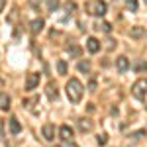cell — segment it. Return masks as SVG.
<instances>
[{"instance_id": "1", "label": "cell", "mask_w": 147, "mask_h": 147, "mask_svg": "<svg viewBox=\"0 0 147 147\" xmlns=\"http://www.w3.org/2000/svg\"><path fill=\"white\" fill-rule=\"evenodd\" d=\"M65 92H67V98L71 102H80L82 98V94H84V86H82V82L79 79H69L67 84H65Z\"/></svg>"}, {"instance_id": "2", "label": "cell", "mask_w": 147, "mask_h": 147, "mask_svg": "<svg viewBox=\"0 0 147 147\" xmlns=\"http://www.w3.org/2000/svg\"><path fill=\"white\" fill-rule=\"evenodd\" d=\"M131 94L137 100H143L147 96V79H137L134 82V86H131Z\"/></svg>"}, {"instance_id": "3", "label": "cell", "mask_w": 147, "mask_h": 147, "mask_svg": "<svg viewBox=\"0 0 147 147\" xmlns=\"http://www.w3.org/2000/svg\"><path fill=\"white\" fill-rule=\"evenodd\" d=\"M106 10H108V6H106L104 0H94V2L88 4V12L94 14V16H100V18H102V16L106 14Z\"/></svg>"}, {"instance_id": "4", "label": "cell", "mask_w": 147, "mask_h": 147, "mask_svg": "<svg viewBox=\"0 0 147 147\" xmlns=\"http://www.w3.org/2000/svg\"><path fill=\"white\" fill-rule=\"evenodd\" d=\"M37 84H39V75L30 73L28 79H26V90H34V88H37Z\"/></svg>"}, {"instance_id": "5", "label": "cell", "mask_w": 147, "mask_h": 147, "mask_svg": "<svg viewBox=\"0 0 147 147\" xmlns=\"http://www.w3.org/2000/svg\"><path fill=\"white\" fill-rule=\"evenodd\" d=\"M116 69L120 71V73H125L127 69H129V59L125 55H120L118 59H116Z\"/></svg>"}, {"instance_id": "6", "label": "cell", "mask_w": 147, "mask_h": 147, "mask_svg": "<svg viewBox=\"0 0 147 147\" xmlns=\"http://www.w3.org/2000/svg\"><path fill=\"white\" fill-rule=\"evenodd\" d=\"M41 134H43V137H45L47 141H53V137H55V125L45 124L43 127H41Z\"/></svg>"}, {"instance_id": "7", "label": "cell", "mask_w": 147, "mask_h": 147, "mask_svg": "<svg viewBox=\"0 0 147 147\" xmlns=\"http://www.w3.org/2000/svg\"><path fill=\"white\" fill-rule=\"evenodd\" d=\"M59 137H61V139H65V141H71V137H73V127H71V125H61V127H59Z\"/></svg>"}, {"instance_id": "8", "label": "cell", "mask_w": 147, "mask_h": 147, "mask_svg": "<svg viewBox=\"0 0 147 147\" xmlns=\"http://www.w3.org/2000/svg\"><path fill=\"white\" fill-rule=\"evenodd\" d=\"M86 49H88L90 53H98V51H100V41H98L96 37H88V39H86Z\"/></svg>"}, {"instance_id": "9", "label": "cell", "mask_w": 147, "mask_h": 147, "mask_svg": "<svg viewBox=\"0 0 147 147\" xmlns=\"http://www.w3.org/2000/svg\"><path fill=\"white\" fill-rule=\"evenodd\" d=\"M43 26H45V22H43L41 18H35V20H32V24H30V30H32V34H39V32L43 30Z\"/></svg>"}, {"instance_id": "10", "label": "cell", "mask_w": 147, "mask_h": 147, "mask_svg": "<svg viewBox=\"0 0 147 147\" xmlns=\"http://www.w3.org/2000/svg\"><path fill=\"white\" fill-rule=\"evenodd\" d=\"M8 127H10V131L14 136H18V134L22 131V124L18 122V118H10V120H8Z\"/></svg>"}, {"instance_id": "11", "label": "cell", "mask_w": 147, "mask_h": 147, "mask_svg": "<svg viewBox=\"0 0 147 147\" xmlns=\"http://www.w3.org/2000/svg\"><path fill=\"white\" fill-rule=\"evenodd\" d=\"M0 110H10V96L6 92H0Z\"/></svg>"}, {"instance_id": "12", "label": "cell", "mask_w": 147, "mask_h": 147, "mask_svg": "<svg viewBox=\"0 0 147 147\" xmlns=\"http://www.w3.org/2000/svg\"><path fill=\"white\" fill-rule=\"evenodd\" d=\"M79 129H80V131H90V129H92V122H90V120H86V118H80V120H79Z\"/></svg>"}, {"instance_id": "13", "label": "cell", "mask_w": 147, "mask_h": 147, "mask_svg": "<svg viewBox=\"0 0 147 147\" xmlns=\"http://www.w3.org/2000/svg\"><path fill=\"white\" fill-rule=\"evenodd\" d=\"M143 35H145V30H143V28H139V26L131 28V37H134V39H141Z\"/></svg>"}, {"instance_id": "14", "label": "cell", "mask_w": 147, "mask_h": 147, "mask_svg": "<svg viewBox=\"0 0 147 147\" xmlns=\"http://www.w3.org/2000/svg\"><path fill=\"white\" fill-rule=\"evenodd\" d=\"M47 96H49L51 100H57L59 92H57V86H55V84H49V86H47Z\"/></svg>"}, {"instance_id": "15", "label": "cell", "mask_w": 147, "mask_h": 147, "mask_svg": "<svg viewBox=\"0 0 147 147\" xmlns=\"http://www.w3.org/2000/svg\"><path fill=\"white\" fill-rule=\"evenodd\" d=\"M57 71H59V75H67L69 67H67V63H65L63 59H59V61H57Z\"/></svg>"}, {"instance_id": "16", "label": "cell", "mask_w": 147, "mask_h": 147, "mask_svg": "<svg viewBox=\"0 0 147 147\" xmlns=\"http://www.w3.org/2000/svg\"><path fill=\"white\" fill-rule=\"evenodd\" d=\"M79 71L80 73H90V61H80L79 63Z\"/></svg>"}, {"instance_id": "17", "label": "cell", "mask_w": 147, "mask_h": 147, "mask_svg": "<svg viewBox=\"0 0 147 147\" xmlns=\"http://www.w3.org/2000/svg\"><path fill=\"white\" fill-rule=\"evenodd\" d=\"M59 8V0H47V10L49 12H55Z\"/></svg>"}, {"instance_id": "18", "label": "cell", "mask_w": 147, "mask_h": 147, "mask_svg": "<svg viewBox=\"0 0 147 147\" xmlns=\"http://www.w3.org/2000/svg\"><path fill=\"white\" fill-rule=\"evenodd\" d=\"M125 6H127V10L136 12L137 10V0H125Z\"/></svg>"}, {"instance_id": "19", "label": "cell", "mask_w": 147, "mask_h": 147, "mask_svg": "<svg viewBox=\"0 0 147 147\" xmlns=\"http://www.w3.org/2000/svg\"><path fill=\"white\" fill-rule=\"evenodd\" d=\"M96 141H98V145H106V143H108V136H106V134H102V136L96 137Z\"/></svg>"}, {"instance_id": "20", "label": "cell", "mask_w": 147, "mask_h": 147, "mask_svg": "<svg viewBox=\"0 0 147 147\" xmlns=\"http://www.w3.org/2000/svg\"><path fill=\"white\" fill-rule=\"evenodd\" d=\"M65 10H67L69 14L75 12V10H77V4H75V2H67V4H65Z\"/></svg>"}, {"instance_id": "21", "label": "cell", "mask_w": 147, "mask_h": 147, "mask_svg": "<svg viewBox=\"0 0 147 147\" xmlns=\"http://www.w3.org/2000/svg\"><path fill=\"white\" fill-rule=\"evenodd\" d=\"M67 51L71 53V55H79V53H80V49H79V47H75V45H73V47H67Z\"/></svg>"}, {"instance_id": "22", "label": "cell", "mask_w": 147, "mask_h": 147, "mask_svg": "<svg viewBox=\"0 0 147 147\" xmlns=\"http://www.w3.org/2000/svg\"><path fill=\"white\" fill-rule=\"evenodd\" d=\"M100 28H102V32H106V34H110V30H112V26H110L108 22H104V24L100 26Z\"/></svg>"}, {"instance_id": "23", "label": "cell", "mask_w": 147, "mask_h": 147, "mask_svg": "<svg viewBox=\"0 0 147 147\" xmlns=\"http://www.w3.org/2000/svg\"><path fill=\"white\" fill-rule=\"evenodd\" d=\"M136 69H137V71H145V69H147V65H145V63H141V61H139V63L136 65Z\"/></svg>"}, {"instance_id": "24", "label": "cell", "mask_w": 147, "mask_h": 147, "mask_svg": "<svg viewBox=\"0 0 147 147\" xmlns=\"http://www.w3.org/2000/svg\"><path fill=\"white\" fill-rule=\"evenodd\" d=\"M4 8H6V0H0V12L4 10Z\"/></svg>"}, {"instance_id": "25", "label": "cell", "mask_w": 147, "mask_h": 147, "mask_svg": "<svg viewBox=\"0 0 147 147\" xmlns=\"http://www.w3.org/2000/svg\"><path fill=\"white\" fill-rule=\"evenodd\" d=\"M141 136H143V131H137V134H134V139H139Z\"/></svg>"}, {"instance_id": "26", "label": "cell", "mask_w": 147, "mask_h": 147, "mask_svg": "<svg viewBox=\"0 0 147 147\" xmlns=\"http://www.w3.org/2000/svg\"><path fill=\"white\" fill-rule=\"evenodd\" d=\"M67 147H79V145H77L75 141H67Z\"/></svg>"}, {"instance_id": "27", "label": "cell", "mask_w": 147, "mask_h": 147, "mask_svg": "<svg viewBox=\"0 0 147 147\" xmlns=\"http://www.w3.org/2000/svg\"><path fill=\"white\" fill-rule=\"evenodd\" d=\"M2 127H4V122H2V118H0V137H2Z\"/></svg>"}, {"instance_id": "28", "label": "cell", "mask_w": 147, "mask_h": 147, "mask_svg": "<svg viewBox=\"0 0 147 147\" xmlns=\"http://www.w3.org/2000/svg\"><path fill=\"white\" fill-rule=\"evenodd\" d=\"M145 2H147V0H145Z\"/></svg>"}]
</instances>
